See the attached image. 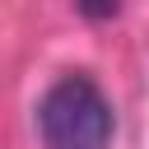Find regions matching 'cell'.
Returning a JSON list of instances; mask_svg holds the SVG:
<instances>
[{
  "instance_id": "obj_1",
  "label": "cell",
  "mask_w": 149,
  "mask_h": 149,
  "mask_svg": "<svg viewBox=\"0 0 149 149\" xmlns=\"http://www.w3.org/2000/svg\"><path fill=\"white\" fill-rule=\"evenodd\" d=\"M37 130H42L47 149H107L112 107L93 79L65 74L47 88V98L37 107Z\"/></svg>"
},
{
  "instance_id": "obj_2",
  "label": "cell",
  "mask_w": 149,
  "mask_h": 149,
  "mask_svg": "<svg viewBox=\"0 0 149 149\" xmlns=\"http://www.w3.org/2000/svg\"><path fill=\"white\" fill-rule=\"evenodd\" d=\"M74 5H79V14H88V19H112L121 0H74Z\"/></svg>"
}]
</instances>
